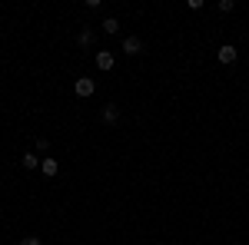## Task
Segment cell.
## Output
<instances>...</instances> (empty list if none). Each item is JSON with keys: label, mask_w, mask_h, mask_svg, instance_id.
Listing matches in <instances>:
<instances>
[{"label": "cell", "mask_w": 249, "mask_h": 245, "mask_svg": "<svg viewBox=\"0 0 249 245\" xmlns=\"http://www.w3.org/2000/svg\"><path fill=\"white\" fill-rule=\"evenodd\" d=\"M236 57H239V50H236L232 43H223V47L216 50V60H219L223 66H230V63H236Z\"/></svg>", "instance_id": "obj_1"}, {"label": "cell", "mask_w": 249, "mask_h": 245, "mask_svg": "<svg viewBox=\"0 0 249 245\" xmlns=\"http://www.w3.org/2000/svg\"><path fill=\"white\" fill-rule=\"evenodd\" d=\"M73 90H77V96H83V99H87V96L96 93V83L90 80V76H80L77 83H73Z\"/></svg>", "instance_id": "obj_2"}, {"label": "cell", "mask_w": 249, "mask_h": 245, "mask_svg": "<svg viewBox=\"0 0 249 245\" xmlns=\"http://www.w3.org/2000/svg\"><path fill=\"white\" fill-rule=\"evenodd\" d=\"M113 63H116V57H113V50H100L96 53V70H113Z\"/></svg>", "instance_id": "obj_3"}, {"label": "cell", "mask_w": 249, "mask_h": 245, "mask_svg": "<svg viewBox=\"0 0 249 245\" xmlns=\"http://www.w3.org/2000/svg\"><path fill=\"white\" fill-rule=\"evenodd\" d=\"M123 53H126V57L143 53V37H126V40H123Z\"/></svg>", "instance_id": "obj_4"}, {"label": "cell", "mask_w": 249, "mask_h": 245, "mask_svg": "<svg viewBox=\"0 0 249 245\" xmlns=\"http://www.w3.org/2000/svg\"><path fill=\"white\" fill-rule=\"evenodd\" d=\"M103 123H110V126L120 123V106H116V103H107V106H103Z\"/></svg>", "instance_id": "obj_5"}, {"label": "cell", "mask_w": 249, "mask_h": 245, "mask_svg": "<svg viewBox=\"0 0 249 245\" xmlns=\"http://www.w3.org/2000/svg\"><path fill=\"white\" fill-rule=\"evenodd\" d=\"M20 163H23V169H37L43 159H37V152L30 149V152H23V156H20Z\"/></svg>", "instance_id": "obj_6"}, {"label": "cell", "mask_w": 249, "mask_h": 245, "mask_svg": "<svg viewBox=\"0 0 249 245\" xmlns=\"http://www.w3.org/2000/svg\"><path fill=\"white\" fill-rule=\"evenodd\" d=\"M77 43H80V47H83V50H87V47H93V43H96V33H93V30H80Z\"/></svg>", "instance_id": "obj_7"}, {"label": "cell", "mask_w": 249, "mask_h": 245, "mask_svg": "<svg viewBox=\"0 0 249 245\" xmlns=\"http://www.w3.org/2000/svg\"><path fill=\"white\" fill-rule=\"evenodd\" d=\"M40 169H43V176H57L60 163H57V159H43V163H40Z\"/></svg>", "instance_id": "obj_8"}, {"label": "cell", "mask_w": 249, "mask_h": 245, "mask_svg": "<svg viewBox=\"0 0 249 245\" xmlns=\"http://www.w3.org/2000/svg\"><path fill=\"white\" fill-rule=\"evenodd\" d=\"M100 27H103V33H110V37H113L116 30H120V20H116V17H107L103 23H100Z\"/></svg>", "instance_id": "obj_9"}, {"label": "cell", "mask_w": 249, "mask_h": 245, "mask_svg": "<svg viewBox=\"0 0 249 245\" xmlns=\"http://www.w3.org/2000/svg\"><path fill=\"white\" fill-rule=\"evenodd\" d=\"M232 7H236L232 0H219V3H216V10H219V14H232Z\"/></svg>", "instance_id": "obj_10"}, {"label": "cell", "mask_w": 249, "mask_h": 245, "mask_svg": "<svg viewBox=\"0 0 249 245\" xmlns=\"http://www.w3.org/2000/svg\"><path fill=\"white\" fill-rule=\"evenodd\" d=\"M47 149H50V143H47V139H37V149L34 152H47Z\"/></svg>", "instance_id": "obj_11"}, {"label": "cell", "mask_w": 249, "mask_h": 245, "mask_svg": "<svg viewBox=\"0 0 249 245\" xmlns=\"http://www.w3.org/2000/svg\"><path fill=\"white\" fill-rule=\"evenodd\" d=\"M20 245H43V242H40L37 235H27V239H23V242H20Z\"/></svg>", "instance_id": "obj_12"}]
</instances>
